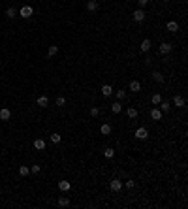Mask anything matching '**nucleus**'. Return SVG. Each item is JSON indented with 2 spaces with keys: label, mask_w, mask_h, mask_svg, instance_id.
Masks as SVG:
<instances>
[{
  "label": "nucleus",
  "mask_w": 188,
  "mask_h": 209,
  "mask_svg": "<svg viewBox=\"0 0 188 209\" xmlns=\"http://www.w3.org/2000/svg\"><path fill=\"white\" fill-rule=\"evenodd\" d=\"M32 13H34V10H32V6H23L21 10H19V15H21L23 19H30Z\"/></svg>",
  "instance_id": "obj_1"
},
{
  "label": "nucleus",
  "mask_w": 188,
  "mask_h": 209,
  "mask_svg": "<svg viewBox=\"0 0 188 209\" xmlns=\"http://www.w3.org/2000/svg\"><path fill=\"white\" fill-rule=\"evenodd\" d=\"M132 17H134V21H135V23H143V21H145V10H143V8L135 10L134 13H132Z\"/></svg>",
  "instance_id": "obj_2"
},
{
  "label": "nucleus",
  "mask_w": 188,
  "mask_h": 209,
  "mask_svg": "<svg viewBox=\"0 0 188 209\" xmlns=\"http://www.w3.org/2000/svg\"><path fill=\"white\" fill-rule=\"evenodd\" d=\"M135 138H137V139H147V138H149V130H147L145 126L137 128V130H135Z\"/></svg>",
  "instance_id": "obj_3"
},
{
  "label": "nucleus",
  "mask_w": 188,
  "mask_h": 209,
  "mask_svg": "<svg viewBox=\"0 0 188 209\" xmlns=\"http://www.w3.org/2000/svg\"><path fill=\"white\" fill-rule=\"evenodd\" d=\"M171 49H173L171 43H162V45H160V55H169Z\"/></svg>",
  "instance_id": "obj_4"
},
{
  "label": "nucleus",
  "mask_w": 188,
  "mask_h": 209,
  "mask_svg": "<svg viewBox=\"0 0 188 209\" xmlns=\"http://www.w3.org/2000/svg\"><path fill=\"white\" fill-rule=\"evenodd\" d=\"M36 104H38L40 107H47V104H49V98H47L45 94H42V96H38V100H36Z\"/></svg>",
  "instance_id": "obj_5"
},
{
  "label": "nucleus",
  "mask_w": 188,
  "mask_h": 209,
  "mask_svg": "<svg viewBox=\"0 0 188 209\" xmlns=\"http://www.w3.org/2000/svg\"><path fill=\"white\" fill-rule=\"evenodd\" d=\"M121 188H122V181L121 179H113V181H111V190L119 192Z\"/></svg>",
  "instance_id": "obj_6"
},
{
  "label": "nucleus",
  "mask_w": 188,
  "mask_h": 209,
  "mask_svg": "<svg viewBox=\"0 0 188 209\" xmlns=\"http://www.w3.org/2000/svg\"><path fill=\"white\" fill-rule=\"evenodd\" d=\"M98 2H96V0H87V10L89 11H98Z\"/></svg>",
  "instance_id": "obj_7"
},
{
  "label": "nucleus",
  "mask_w": 188,
  "mask_h": 209,
  "mask_svg": "<svg viewBox=\"0 0 188 209\" xmlns=\"http://www.w3.org/2000/svg\"><path fill=\"white\" fill-rule=\"evenodd\" d=\"M158 106H160V111H162V113H167V111L171 109V104H169V102H166V100H162Z\"/></svg>",
  "instance_id": "obj_8"
},
{
  "label": "nucleus",
  "mask_w": 188,
  "mask_h": 209,
  "mask_svg": "<svg viewBox=\"0 0 188 209\" xmlns=\"http://www.w3.org/2000/svg\"><path fill=\"white\" fill-rule=\"evenodd\" d=\"M34 147H36L38 151H43V149H45V139H42V138L34 139Z\"/></svg>",
  "instance_id": "obj_9"
},
{
  "label": "nucleus",
  "mask_w": 188,
  "mask_h": 209,
  "mask_svg": "<svg viewBox=\"0 0 188 209\" xmlns=\"http://www.w3.org/2000/svg\"><path fill=\"white\" fill-rule=\"evenodd\" d=\"M185 104H186V100L182 98V96H175V98H173V106H177V107H185Z\"/></svg>",
  "instance_id": "obj_10"
},
{
  "label": "nucleus",
  "mask_w": 188,
  "mask_h": 209,
  "mask_svg": "<svg viewBox=\"0 0 188 209\" xmlns=\"http://www.w3.org/2000/svg\"><path fill=\"white\" fill-rule=\"evenodd\" d=\"M0 119H2V121H10V119H11V111L6 109V107H4V109H0Z\"/></svg>",
  "instance_id": "obj_11"
},
{
  "label": "nucleus",
  "mask_w": 188,
  "mask_h": 209,
  "mask_svg": "<svg viewBox=\"0 0 188 209\" xmlns=\"http://www.w3.org/2000/svg\"><path fill=\"white\" fill-rule=\"evenodd\" d=\"M58 188H60L62 192H68L71 188V183L70 181H60V183H58Z\"/></svg>",
  "instance_id": "obj_12"
},
{
  "label": "nucleus",
  "mask_w": 188,
  "mask_h": 209,
  "mask_svg": "<svg viewBox=\"0 0 188 209\" xmlns=\"http://www.w3.org/2000/svg\"><path fill=\"white\" fill-rule=\"evenodd\" d=\"M151 119H153V121H160V119H162V111H160L158 107H154V109L151 111Z\"/></svg>",
  "instance_id": "obj_13"
},
{
  "label": "nucleus",
  "mask_w": 188,
  "mask_h": 209,
  "mask_svg": "<svg viewBox=\"0 0 188 209\" xmlns=\"http://www.w3.org/2000/svg\"><path fill=\"white\" fill-rule=\"evenodd\" d=\"M130 91L132 92H139V91H141V83L135 81V79H134V81H130Z\"/></svg>",
  "instance_id": "obj_14"
},
{
  "label": "nucleus",
  "mask_w": 188,
  "mask_h": 209,
  "mask_svg": "<svg viewBox=\"0 0 188 209\" xmlns=\"http://www.w3.org/2000/svg\"><path fill=\"white\" fill-rule=\"evenodd\" d=\"M111 130H113V128H111V124H107V123L100 126V132H102L103 136H109V134H111Z\"/></svg>",
  "instance_id": "obj_15"
},
{
  "label": "nucleus",
  "mask_w": 188,
  "mask_h": 209,
  "mask_svg": "<svg viewBox=\"0 0 188 209\" xmlns=\"http://www.w3.org/2000/svg\"><path fill=\"white\" fill-rule=\"evenodd\" d=\"M102 94L103 96H111L113 94V87L111 85H102Z\"/></svg>",
  "instance_id": "obj_16"
},
{
  "label": "nucleus",
  "mask_w": 188,
  "mask_h": 209,
  "mask_svg": "<svg viewBox=\"0 0 188 209\" xmlns=\"http://www.w3.org/2000/svg\"><path fill=\"white\" fill-rule=\"evenodd\" d=\"M139 49H141L143 53H147V51L151 49V40H143V42H141V45H139Z\"/></svg>",
  "instance_id": "obj_17"
},
{
  "label": "nucleus",
  "mask_w": 188,
  "mask_h": 209,
  "mask_svg": "<svg viewBox=\"0 0 188 209\" xmlns=\"http://www.w3.org/2000/svg\"><path fill=\"white\" fill-rule=\"evenodd\" d=\"M126 115H128V117H130V119H137V109H135V107H128V109H126Z\"/></svg>",
  "instance_id": "obj_18"
},
{
  "label": "nucleus",
  "mask_w": 188,
  "mask_h": 209,
  "mask_svg": "<svg viewBox=\"0 0 188 209\" xmlns=\"http://www.w3.org/2000/svg\"><path fill=\"white\" fill-rule=\"evenodd\" d=\"M68 206H70V198L60 196V198H58V207H68Z\"/></svg>",
  "instance_id": "obj_19"
},
{
  "label": "nucleus",
  "mask_w": 188,
  "mask_h": 209,
  "mask_svg": "<svg viewBox=\"0 0 188 209\" xmlns=\"http://www.w3.org/2000/svg\"><path fill=\"white\" fill-rule=\"evenodd\" d=\"M167 30H169V32H177L179 30V23L177 21H169V23H167Z\"/></svg>",
  "instance_id": "obj_20"
},
{
  "label": "nucleus",
  "mask_w": 188,
  "mask_h": 209,
  "mask_svg": "<svg viewBox=\"0 0 188 209\" xmlns=\"http://www.w3.org/2000/svg\"><path fill=\"white\" fill-rule=\"evenodd\" d=\"M151 77H153L156 83H164V75L160 74V72H153V74H151Z\"/></svg>",
  "instance_id": "obj_21"
},
{
  "label": "nucleus",
  "mask_w": 188,
  "mask_h": 209,
  "mask_svg": "<svg viewBox=\"0 0 188 209\" xmlns=\"http://www.w3.org/2000/svg\"><path fill=\"white\" fill-rule=\"evenodd\" d=\"M111 111H113V113H121V111H122L121 102H113V104H111Z\"/></svg>",
  "instance_id": "obj_22"
},
{
  "label": "nucleus",
  "mask_w": 188,
  "mask_h": 209,
  "mask_svg": "<svg viewBox=\"0 0 188 209\" xmlns=\"http://www.w3.org/2000/svg\"><path fill=\"white\" fill-rule=\"evenodd\" d=\"M6 15H8V17H10V19L17 17V10H15L13 6H11V8H8V10H6Z\"/></svg>",
  "instance_id": "obj_23"
},
{
  "label": "nucleus",
  "mask_w": 188,
  "mask_h": 209,
  "mask_svg": "<svg viewBox=\"0 0 188 209\" xmlns=\"http://www.w3.org/2000/svg\"><path fill=\"white\" fill-rule=\"evenodd\" d=\"M57 53H58V45H49V49H47V55H49V57H55Z\"/></svg>",
  "instance_id": "obj_24"
},
{
  "label": "nucleus",
  "mask_w": 188,
  "mask_h": 209,
  "mask_svg": "<svg viewBox=\"0 0 188 209\" xmlns=\"http://www.w3.org/2000/svg\"><path fill=\"white\" fill-rule=\"evenodd\" d=\"M103 156H105V158H113V156H115V151L111 149V147H107V149H103Z\"/></svg>",
  "instance_id": "obj_25"
},
{
  "label": "nucleus",
  "mask_w": 188,
  "mask_h": 209,
  "mask_svg": "<svg viewBox=\"0 0 188 209\" xmlns=\"http://www.w3.org/2000/svg\"><path fill=\"white\" fill-rule=\"evenodd\" d=\"M19 173H21L23 177H26V175L30 173V168L28 166H21V168H19Z\"/></svg>",
  "instance_id": "obj_26"
},
{
  "label": "nucleus",
  "mask_w": 188,
  "mask_h": 209,
  "mask_svg": "<svg viewBox=\"0 0 188 209\" xmlns=\"http://www.w3.org/2000/svg\"><path fill=\"white\" fill-rule=\"evenodd\" d=\"M151 102H153L154 106H158V104L162 102V94H153V98H151Z\"/></svg>",
  "instance_id": "obj_27"
},
{
  "label": "nucleus",
  "mask_w": 188,
  "mask_h": 209,
  "mask_svg": "<svg viewBox=\"0 0 188 209\" xmlns=\"http://www.w3.org/2000/svg\"><path fill=\"white\" fill-rule=\"evenodd\" d=\"M60 139H62L60 134H57V132H55V134H51V141H53V143H60Z\"/></svg>",
  "instance_id": "obj_28"
},
{
  "label": "nucleus",
  "mask_w": 188,
  "mask_h": 209,
  "mask_svg": "<svg viewBox=\"0 0 188 209\" xmlns=\"http://www.w3.org/2000/svg\"><path fill=\"white\" fill-rule=\"evenodd\" d=\"M64 104H66V98H64V96H58V98H57V106H58V107H62Z\"/></svg>",
  "instance_id": "obj_29"
},
{
  "label": "nucleus",
  "mask_w": 188,
  "mask_h": 209,
  "mask_svg": "<svg viewBox=\"0 0 188 209\" xmlns=\"http://www.w3.org/2000/svg\"><path fill=\"white\" fill-rule=\"evenodd\" d=\"M117 98L119 100H124L126 98V91H117Z\"/></svg>",
  "instance_id": "obj_30"
},
{
  "label": "nucleus",
  "mask_w": 188,
  "mask_h": 209,
  "mask_svg": "<svg viewBox=\"0 0 188 209\" xmlns=\"http://www.w3.org/2000/svg\"><path fill=\"white\" fill-rule=\"evenodd\" d=\"M98 113H100L98 107H90V117H98Z\"/></svg>",
  "instance_id": "obj_31"
},
{
  "label": "nucleus",
  "mask_w": 188,
  "mask_h": 209,
  "mask_svg": "<svg viewBox=\"0 0 188 209\" xmlns=\"http://www.w3.org/2000/svg\"><path fill=\"white\" fill-rule=\"evenodd\" d=\"M134 185H135V183H134V181H132V179H128V181H126V183H124V185H122V187H126V188H134Z\"/></svg>",
  "instance_id": "obj_32"
},
{
  "label": "nucleus",
  "mask_w": 188,
  "mask_h": 209,
  "mask_svg": "<svg viewBox=\"0 0 188 209\" xmlns=\"http://www.w3.org/2000/svg\"><path fill=\"white\" fill-rule=\"evenodd\" d=\"M40 170H42V168H40L38 164H34V166L30 168V171H32V173H40Z\"/></svg>",
  "instance_id": "obj_33"
},
{
  "label": "nucleus",
  "mask_w": 188,
  "mask_h": 209,
  "mask_svg": "<svg viewBox=\"0 0 188 209\" xmlns=\"http://www.w3.org/2000/svg\"><path fill=\"white\" fill-rule=\"evenodd\" d=\"M137 4H139V8H145L149 4V0H137Z\"/></svg>",
  "instance_id": "obj_34"
}]
</instances>
